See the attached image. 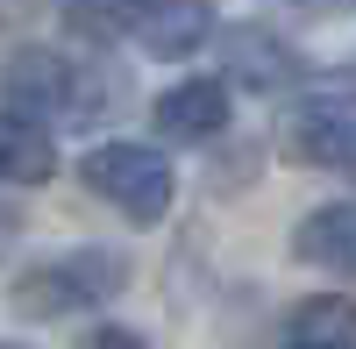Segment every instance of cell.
<instances>
[{"label":"cell","instance_id":"1","mask_svg":"<svg viewBox=\"0 0 356 349\" xmlns=\"http://www.w3.org/2000/svg\"><path fill=\"white\" fill-rule=\"evenodd\" d=\"M122 285H129V257L107 250V243H93V250H65V257L29 264V271L15 278L8 300H15L22 321H65V314H93V307H107Z\"/></svg>","mask_w":356,"mask_h":349},{"label":"cell","instance_id":"2","mask_svg":"<svg viewBox=\"0 0 356 349\" xmlns=\"http://www.w3.org/2000/svg\"><path fill=\"white\" fill-rule=\"evenodd\" d=\"M0 114L57 136L65 122H86V114H93V93H86V72L65 50L29 43V50H15L8 65H0Z\"/></svg>","mask_w":356,"mask_h":349},{"label":"cell","instance_id":"3","mask_svg":"<svg viewBox=\"0 0 356 349\" xmlns=\"http://www.w3.org/2000/svg\"><path fill=\"white\" fill-rule=\"evenodd\" d=\"M79 179H86V193H100L114 214H129L143 228L164 221L171 200H178L171 164H164V150H150V143H93V150L79 157Z\"/></svg>","mask_w":356,"mask_h":349},{"label":"cell","instance_id":"4","mask_svg":"<svg viewBox=\"0 0 356 349\" xmlns=\"http://www.w3.org/2000/svg\"><path fill=\"white\" fill-rule=\"evenodd\" d=\"M214 50H221V86H243V93H292L307 79V57L264 22L214 29Z\"/></svg>","mask_w":356,"mask_h":349},{"label":"cell","instance_id":"5","mask_svg":"<svg viewBox=\"0 0 356 349\" xmlns=\"http://www.w3.org/2000/svg\"><path fill=\"white\" fill-rule=\"evenodd\" d=\"M214 0H150L136 22H129V36L150 50V57H164V65H178V57H200L207 43H214Z\"/></svg>","mask_w":356,"mask_h":349},{"label":"cell","instance_id":"6","mask_svg":"<svg viewBox=\"0 0 356 349\" xmlns=\"http://www.w3.org/2000/svg\"><path fill=\"white\" fill-rule=\"evenodd\" d=\"M150 122H157L164 143H214L228 129V86L221 79H186L171 93H157Z\"/></svg>","mask_w":356,"mask_h":349},{"label":"cell","instance_id":"7","mask_svg":"<svg viewBox=\"0 0 356 349\" xmlns=\"http://www.w3.org/2000/svg\"><path fill=\"white\" fill-rule=\"evenodd\" d=\"M292 257L314 264V271L356 278V200H328V207H314L300 228H292Z\"/></svg>","mask_w":356,"mask_h":349},{"label":"cell","instance_id":"8","mask_svg":"<svg viewBox=\"0 0 356 349\" xmlns=\"http://www.w3.org/2000/svg\"><path fill=\"white\" fill-rule=\"evenodd\" d=\"M292 143H300L307 164H321V171L356 186V107H307L292 122Z\"/></svg>","mask_w":356,"mask_h":349},{"label":"cell","instance_id":"9","mask_svg":"<svg viewBox=\"0 0 356 349\" xmlns=\"http://www.w3.org/2000/svg\"><path fill=\"white\" fill-rule=\"evenodd\" d=\"M285 349H356V300L321 293L285 321Z\"/></svg>","mask_w":356,"mask_h":349},{"label":"cell","instance_id":"10","mask_svg":"<svg viewBox=\"0 0 356 349\" xmlns=\"http://www.w3.org/2000/svg\"><path fill=\"white\" fill-rule=\"evenodd\" d=\"M57 171V136L0 114V186H43Z\"/></svg>","mask_w":356,"mask_h":349},{"label":"cell","instance_id":"11","mask_svg":"<svg viewBox=\"0 0 356 349\" xmlns=\"http://www.w3.org/2000/svg\"><path fill=\"white\" fill-rule=\"evenodd\" d=\"M150 8V0H79L72 22L86 29V36H129V22Z\"/></svg>","mask_w":356,"mask_h":349},{"label":"cell","instance_id":"12","mask_svg":"<svg viewBox=\"0 0 356 349\" xmlns=\"http://www.w3.org/2000/svg\"><path fill=\"white\" fill-rule=\"evenodd\" d=\"M264 8H278V15H292V22H335V15L356 8V0H264Z\"/></svg>","mask_w":356,"mask_h":349},{"label":"cell","instance_id":"13","mask_svg":"<svg viewBox=\"0 0 356 349\" xmlns=\"http://www.w3.org/2000/svg\"><path fill=\"white\" fill-rule=\"evenodd\" d=\"M79 349H150L136 328H93V335H79Z\"/></svg>","mask_w":356,"mask_h":349},{"label":"cell","instance_id":"14","mask_svg":"<svg viewBox=\"0 0 356 349\" xmlns=\"http://www.w3.org/2000/svg\"><path fill=\"white\" fill-rule=\"evenodd\" d=\"M15 243H22V214H15V207H8V200H0V257H8V250H15Z\"/></svg>","mask_w":356,"mask_h":349},{"label":"cell","instance_id":"15","mask_svg":"<svg viewBox=\"0 0 356 349\" xmlns=\"http://www.w3.org/2000/svg\"><path fill=\"white\" fill-rule=\"evenodd\" d=\"M0 349H15V342H0Z\"/></svg>","mask_w":356,"mask_h":349}]
</instances>
